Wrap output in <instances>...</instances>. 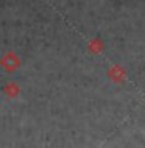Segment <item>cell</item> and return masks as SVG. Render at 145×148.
Instances as JSON below:
<instances>
[{"label": "cell", "instance_id": "1", "mask_svg": "<svg viewBox=\"0 0 145 148\" xmlns=\"http://www.w3.org/2000/svg\"><path fill=\"white\" fill-rule=\"evenodd\" d=\"M0 66H2L5 70H8V72H13V70H16L19 66H21V59L17 58V55H16V53L8 51L5 56L0 59Z\"/></svg>", "mask_w": 145, "mask_h": 148}, {"label": "cell", "instance_id": "2", "mask_svg": "<svg viewBox=\"0 0 145 148\" xmlns=\"http://www.w3.org/2000/svg\"><path fill=\"white\" fill-rule=\"evenodd\" d=\"M19 92H21V87H19V84L14 81L6 83V84L3 86V94H5L8 98H16L19 95Z\"/></svg>", "mask_w": 145, "mask_h": 148}, {"label": "cell", "instance_id": "3", "mask_svg": "<svg viewBox=\"0 0 145 148\" xmlns=\"http://www.w3.org/2000/svg\"><path fill=\"white\" fill-rule=\"evenodd\" d=\"M103 49V44L100 39H94V41H91L89 42V50L92 51V53H100Z\"/></svg>", "mask_w": 145, "mask_h": 148}]
</instances>
